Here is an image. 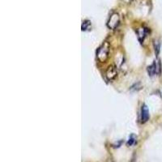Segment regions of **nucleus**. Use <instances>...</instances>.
Returning a JSON list of instances; mask_svg holds the SVG:
<instances>
[{
  "label": "nucleus",
  "mask_w": 162,
  "mask_h": 162,
  "mask_svg": "<svg viewBox=\"0 0 162 162\" xmlns=\"http://www.w3.org/2000/svg\"><path fill=\"white\" fill-rule=\"evenodd\" d=\"M160 44L158 41H154V48H155V52H156V54L158 55L159 54V52H160Z\"/></svg>",
  "instance_id": "9"
},
{
  "label": "nucleus",
  "mask_w": 162,
  "mask_h": 162,
  "mask_svg": "<svg viewBox=\"0 0 162 162\" xmlns=\"http://www.w3.org/2000/svg\"><path fill=\"white\" fill-rule=\"evenodd\" d=\"M137 34H138V37H139V40L140 41H143L144 39V37H145L146 35V31L145 29H139L137 30Z\"/></svg>",
  "instance_id": "6"
},
{
  "label": "nucleus",
  "mask_w": 162,
  "mask_h": 162,
  "mask_svg": "<svg viewBox=\"0 0 162 162\" xmlns=\"http://www.w3.org/2000/svg\"><path fill=\"white\" fill-rule=\"evenodd\" d=\"M118 75V70L117 67L113 65H110V66L108 67L106 72H105V76H106V79L109 81L114 80L116 77H117Z\"/></svg>",
  "instance_id": "3"
},
{
  "label": "nucleus",
  "mask_w": 162,
  "mask_h": 162,
  "mask_svg": "<svg viewBox=\"0 0 162 162\" xmlns=\"http://www.w3.org/2000/svg\"><path fill=\"white\" fill-rule=\"evenodd\" d=\"M136 141V136L135 135H131L129 137V140L127 141V146L133 145Z\"/></svg>",
  "instance_id": "7"
},
{
  "label": "nucleus",
  "mask_w": 162,
  "mask_h": 162,
  "mask_svg": "<svg viewBox=\"0 0 162 162\" xmlns=\"http://www.w3.org/2000/svg\"><path fill=\"white\" fill-rule=\"evenodd\" d=\"M109 43L105 42V44H103L101 47L99 48L96 53V57L97 59L101 62H105L106 60L109 58Z\"/></svg>",
  "instance_id": "1"
},
{
  "label": "nucleus",
  "mask_w": 162,
  "mask_h": 162,
  "mask_svg": "<svg viewBox=\"0 0 162 162\" xmlns=\"http://www.w3.org/2000/svg\"><path fill=\"white\" fill-rule=\"evenodd\" d=\"M119 22H120V18H119L118 14L113 13L109 19V21L107 23V26L110 29H115L118 26Z\"/></svg>",
  "instance_id": "2"
},
{
  "label": "nucleus",
  "mask_w": 162,
  "mask_h": 162,
  "mask_svg": "<svg viewBox=\"0 0 162 162\" xmlns=\"http://www.w3.org/2000/svg\"><path fill=\"white\" fill-rule=\"evenodd\" d=\"M148 119H149V111L147 105H144L141 109V123H146Z\"/></svg>",
  "instance_id": "4"
},
{
  "label": "nucleus",
  "mask_w": 162,
  "mask_h": 162,
  "mask_svg": "<svg viewBox=\"0 0 162 162\" xmlns=\"http://www.w3.org/2000/svg\"><path fill=\"white\" fill-rule=\"evenodd\" d=\"M91 27V22L89 21H85L83 22L82 24V30L83 31H86L88 29H90Z\"/></svg>",
  "instance_id": "8"
},
{
  "label": "nucleus",
  "mask_w": 162,
  "mask_h": 162,
  "mask_svg": "<svg viewBox=\"0 0 162 162\" xmlns=\"http://www.w3.org/2000/svg\"><path fill=\"white\" fill-rule=\"evenodd\" d=\"M157 70H159V69H158L157 66H156V62H154L151 66H149L148 67V75H149L150 76H153L154 75H156V73L157 72Z\"/></svg>",
  "instance_id": "5"
},
{
  "label": "nucleus",
  "mask_w": 162,
  "mask_h": 162,
  "mask_svg": "<svg viewBox=\"0 0 162 162\" xmlns=\"http://www.w3.org/2000/svg\"><path fill=\"white\" fill-rule=\"evenodd\" d=\"M107 162H113V161L112 160H111V159H109V160H108V161H107Z\"/></svg>",
  "instance_id": "10"
}]
</instances>
